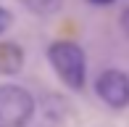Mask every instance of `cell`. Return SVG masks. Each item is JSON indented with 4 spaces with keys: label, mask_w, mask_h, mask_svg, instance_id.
<instances>
[{
    "label": "cell",
    "mask_w": 129,
    "mask_h": 127,
    "mask_svg": "<svg viewBox=\"0 0 129 127\" xmlns=\"http://www.w3.org/2000/svg\"><path fill=\"white\" fill-rule=\"evenodd\" d=\"M19 3L37 16H53L63 8V0H19Z\"/></svg>",
    "instance_id": "5b68a950"
},
{
    "label": "cell",
    "mask_w": 129,
    "mask_h": 127,
    "mask_svg": "<svg viewBox=\"0 0 129 127\" xmlns=\"http://www.w3.org/2000/svg\"><path fill=\"white\" fill-rule=\"evenodd\" d=\"M11 24H13V13H11L8 8H3V5H0V34L8 29Z\"/></svg>",
    "instance_id": "8992f818"
},
{
    "label": "cell",
    "mask_w": 129,
    "mask_h": 127,
    "mask_svg": "<svg viewBox=\"0 0 129 127\" xmlns=\"http://www.w3.org/2000/svg\"><path fill=\"white\" fill-rule=\"evenodd\" d=\"M121 29H124V34L129 37V5L121 11Z\"/></svg>",
    "instance_id": "52a82bcc"
},
{
    "label": "cell",
    "mask_w": 129,
    "mask_h": 127,
    "mask_svg": "<svg viewBox=\"0 0 129 127\" xmlns=\"http://www.w3.org/2000/svg\"><path fill=\"white\" fill-rule=\"evenodd\" d=\"M90 5H100V8H105V5H113L116 0H87Z\"/></svg>",
    "instance_id": "ba28073f"
},
{
    "label": "cell",
    "mask_w": 129,
    "mask_h": 127,
    "mask_svg": "<svg viewBox=\"0 0 129 127\" xmlns=\"http://www.w3.org/2000/svg\"><path fill=\"white\" fill-rule=\"evenodd\" d=\"M95 93L111 109H124L129 106V77L119 69H105L95 79Z\"/></svg>",
    "instance_id": "3957f363"
},
{
    "label": "cell",
    "mask_w": 129,
    "mask_h": 127,
    "mask_svg": "<svg viewBox=\"0 0 129 127\" xmlns=\"http://www.w3.org/2000/svg\"><path fill=\"white\" fill-rule=\"evenodd\" d=\"M48 61L53 66V72L58 74L66 88L71 90H82L87 82V58L84 50L77 43H69V40H58L48 48Z\"/></svg>",
    "instance_id": "6da1fadb"
},
{
    "label": "cell",
    "mask_w": 129,
    "mask_h": 127,
    "mask_svg": "<svg viewBox=\"0 0 129 127\" xmlns=\"http://www.w3.org/2000/svg\"><path fill=\"white\" fill-rule=\"evenodd\" d=\"M34 114V98L21 85H0V127H24Z\"/></svg>",
    "instance_id": "7a4b0ae2"
},
{
    "label": "cell",
    "mask_w": 129,
    "mask_h": 127,
    "mask_svg": "<svg viewBox=\"0 0 129 127\" xmlns=\"http://www.w3.org/2000/svg\"><path fill=\"white\" fill-rule=\"evenodd\" d=\"M24 69V48L13 40H0V74L13 77Z\"/></svg>",
    "instance_id": "277c9868"
}]
</instances>
